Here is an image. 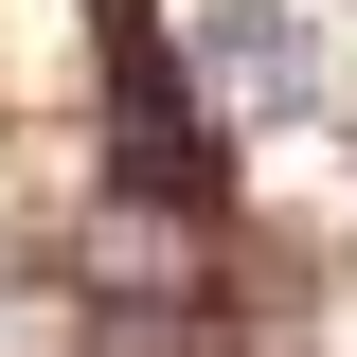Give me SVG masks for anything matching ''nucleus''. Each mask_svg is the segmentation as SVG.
<instances>
[{
    "label": "nucleus",
    "instance_id": "obj_1",
    "mask_svg": "<svg viewBox=\"0 0 357 357\" xmlns=\"http://www.w3.org/2000/svg\"><path fill=\"white\" fill-rule=\"evenodd\" d=\"M197 72L232 89V107H304V18H286V0H215V18H197Z\"/></svg>",
    "mask_w": 357,
    "mask_h": 357
}]
</instances>
